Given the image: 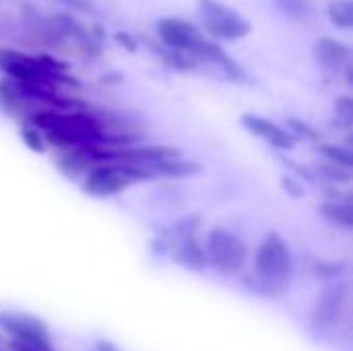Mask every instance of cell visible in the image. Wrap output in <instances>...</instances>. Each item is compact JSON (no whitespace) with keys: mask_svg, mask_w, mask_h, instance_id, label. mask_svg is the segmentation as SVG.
Returning a JSON list of instances; mask_svg holds the SVG:
<instances>
[{"mask_svg":"<svg viewBox=\"0 0 353 351\" xmlns=\"http://www.w3.org/2000/svg\"><path fill=\"white\" fill-rule=\"evenodd\" d=\"M321 215L337 225V228H343V230H352L353 228V205L352 201H339V199H329L325 203H321L319 207Z\"/></svg>","mask_w":353,"mask_h":351,"instance_id":"cell-15","label":"cell"},{"mask_svg":"<svg viewBox=\"0 0 353 351\" xmlns=\"http://www.w3.org/2000/svg\"><path fill=\"white\" fill-rule=\"evenodd\" d=\"M316 172H319L325 180H329V182H333V184H341V182H350V180H352V172H350L347 168L335 166V163H331V161L319 163V166H316Z\"/></svg>","mask_w":353,"mask_h":351,"instance_id":"cell-22","label":"cell"},{"mask_svg":"<svg viewBox=\"0 0 353 351\" xmlns=\"http://www.w3.org/2000/svg\"><path fill=\"white\" fill-rule=\"evenodd\" d=\"M288 124L292 126V134H302L304 139H310V141H314V143H319L321 141V132L312 126V124H308V122H304V120H300V118H288Z\"/></svg>","mask_w":353,"mask_h":351,"instance_id":"cell-26","label":"cell"},{"mask_svg":"<svg viewBox=\"0 0 353 351\" xmlns=\"http://www.w3.org/2000/svg\"><path fill=\"white\" fill-rule=\"evenodd\" d=\"M201 225V217L199 215H186V217H180L178 221H174L172 225L163 228L159 232V238H157V246L161 250H170L174 244H178L180 240L188 238V236H194L196 230Z\"/></svg>","mask_w":353,"mask_h":351,"instance_id":"cell-14","label":"cell"},{"mask_svg":"<svg viewBox=\"0 0 353 351\" xmlns=\"http://www.w3.org/2000/svg\"><path fill=\"white\" fill-rule=\"evenodd\" d=\"M155 31L161 39V43L165 48H172V50H180V52H186L190 56H196L199 48L203 46V41L207 39L199 27H194L192 23L188 21H182V19H176V17H165V19H159L157 25H155Z\"/></svg>","mask_w":353,"mask_h":351,"instance_id":"cell-5","label":"cell"},{"mask_svg":"<svg viewBox=\"0 0 353 351\" xmlns=\"http://www.w3.org/2000/svg\"><path fill=\"white\" fill-rule=\"evenodd\" d=\"M21 139H23V143H25L33 153H43V151H46V139H43L41 130L35 128L33 124H29V126H25V128L21 130Z\"/></svg>","mask_w":353,"mask_h":351,"instance_id":"cell-23","label":"cell"},{"mask_svg":"<svg viewBox=\"0 0 353 351\" xmlns=\"http://www.w3.org/2000/svg\"><path fill=\"white\" fill-rule=\"evenodd\" d=\"M157 54L163 60V64L168 68H174V70L186 72V70H192L196 66V58L186 54V52H180V50H172V48L163 46V48H157Z\"/></svg>","mask_w":353,"mask_h":351,"instance_id":"cell-18","label":"cell"},{"mask_svg":"<svg viewBox=\"0 0 353 351\" xmlns=\"http://www.w3.org/2000/svg\"><path fill=\"white\" fill-rule=\"evenodd\" d=\"M0 351H4V350H2V348H0Z\"/></svg>","mask_w":353,"mask_h":351,"instance_id":"cell-33","label":"cell"},{"mask_svg":"<svg viewBox=\"0 0 353 351\" xmlns=\"http://www.w3.org/2000/svg\"><path fill=\"white\" fill-rule=\"evenodd\" d=\"M345 298H347V285L345 283H331L327 285L316 304H314V310H312V325L316 329H329L333 327L343 308H345Z\"/></svg>","mask_w":353,"mask_h":351,"instance_id":"cell-8","label":"cell"},{"mask_svg":"<svg viewBox=\"0 0 353 351\" xmlns=\"http://www.w3.org/2000/svg\"><path fill=\"white\" fill-rule=\"evenodd\" d=\"M196 12L203 29L215 39H242L250 33V21L221 0H199Z\"/></svg>","mask_w":353,"mask_h":351,"instance_id":"cell-4","label":"cell"},{"mask_svg":"<svg viewBox=\"0 0 353 351\" xmlns=\"http://www.w3.org/2000/svg\"><path fill=\"white\" fill-rule=\"evenodd\" d=\"M294 273L290 246L279 234H269L256 250L254 275L246 277V285L261 296L277 298L285 294Z\"/></svg>","mask_w":353,"mask_h":351,"instance_id":"cell-1","label":"cell"},{"mask_svg":"<svg viewBox=\"0 0 353 351\" xmlns=\"http://www.w3.org/2000/svg\"><path fill=\"white\" fill-rule=\"evenodd\" d=\"M345 271V263H331V261H321L314 265L316 277H339Z\"/></svg>","mask_w":353,"mask_h":351,"instance_id":"cell-27","label":"cell"},{"mask_svg":"<svg viewBox=\"0 0 353 351\" xmlns=\"http://www.w3.org/2000/svg\"><path fill=\"white\" fill-rule=\"evenodd\" d=\"M275 4L283 14H288L296 21H306L312 17L310 0H275Z\"/></svg>","mask_w":353,"mask_h":351,"instance_id":"cell-20","label":"cell"},{"mask_svg":"<svg viewBox=\"0 0 353 351\" xmlns=\"http://www.w3.org/2000/svg\"><path fill=\"white\" fill-rule=\"evenodd\" d=\"M207 263L225 275H236L244 269L248 261V246L246 242L232 230L213 228L207 236L205 244Z\"/></svg>","mask_w":353,"mask_h":351,"instance_id":"cell-3","label":"cell"},{"mask_svg":"<svg viewBox=\"0 0 353 351\" xmlns=\"http://www.w3.org/2000/svg\"><path fill=\"white\" fill-rule=\"evenodd\" d=\"M60 2H64L66 6L81 10V12H93V4L89 0H60Z\"/></svg>","mask_w":353,"mask_h":351,"instance_id":"cell-30","label":"cell"},{"mask_svg":"<svg viewBox=\"0 0 353 351\" xmlns=\"http://www.w3.org/2000/svg\"><path fill=\"white\" fill-rule=\"evenodd\" d=\"M95 350L97 351H118L116 350V345H114V343H110V341H97V343H95Z\"/></svg>","mask_w":353,"mask_h":351,"instance_id":"cell-31","label":"cell"},{"mask_svg":"<svg viewBox=\"0 0 353 351\" xmlns=\"http://www.w3.org/2000/svg\"><path fill=\"white\" fill-rule=\"evenodd\" d=\"M333 110H335V118H337V122L341 124V126H352L353 124V99L352 97H347V95H343V97H337L335 99V106H333Z\"/></svg>","mask_w":353,"mask_h":351,"instance_id":"cell-24","label":"cell"},{"mask_svg":"<svg viewBox=\"0 0 353 351\" xmlns=\"http://www.w3.org/2000/svg\"><path fill=\"white\" fill-rule=\"evenodd\" d=\"M319 151H321V155H323L327 161H331V163H335V166H341V168L352 170L353 159H352V153H350L347 149H341V147H337V145H327V143H323V145L319 147Z\"/></svg>","mask_w":353,"mask_h":351,"instance_id":"cell-21","label":"cell"},{"mask_svg":"<svg viewBox=\"0 0 353 351\" xmlns=\"http://www.w3.org/2000/svg\"><path fill=\"white\" fill-rule=\"evenodd\" d=\"M314 60L329 70H343L352 62V50L335 37H319L312 46Z\"/></svg>","mask_w":353,"mask_h":351,"instance_id":"cell-11","label":"cell"},{"mask_svg":"<svg viewBox=\"0 0 353 351\" xmlns=\"http://www.w3.org/2000/svg\"><path fill=\"white\" fill-rule=\"evenodd\" d=\"M0 329L12 339H39L50 341V333L43 321L21 312H0Z\"/></svg>","mask_w":353,"mask_h":351,"instance_id":"cell-10","label":"cell"},{"mask_svg":"<svg viewBox=\"0 0 353 351\" xmlns=\"http://www.w3.org/2000/svg\"><path fill=\"white\" fill-rule=\"evenodd\" d=\"M331 23L339 29L353 27V0H333L327 8Z\"/></svg>","mask_w":353,"mask_h":351,"instance_id":"cell-19","label":"cell"},{"mask_svg":"<svg viewBox=\"0 0 353 351\" xmlns=\"http://www.w3.org/2000/svg\"><path fill=\"white\" fill-rule=\"evenodd\" d=\"M281 182H283V188H285L292 197H296V199H298V197H302V194H304V186H302L298 180H294V178L285 176Z\"/></svg>","mask_w":353,"mask_h":351,"instance_id":"cell-29","label":"cell"},{"mask_svg":"<svg viewBox=\"0 0 353 351\" xmlns=\"http://www.w3.org/2000/svg\"><path fill=\"white\" fill-rule=\"evenodd\" d=\"M132 182L122 172L120 163L108 161V163H99L87 172L85 182H83V192L89 197H95V199H108V197L120 194Z\"/></svg>","mask_w":353,"mask_h":351,"instance_id":"cell-7","label":"cell"},{"mask_svg":"<svg viewBox=\"0 0 353 351\" xmlns=\"http://www.w3.org/2000/svg\"><path fill=\"white\" fill-rule=\"evenodd\" d=\"M0 341H2V335H0Z\"/></svg>","mask_w":353,"mask_h":351,"instance_id":"cell-32","label":"cell"},{"mask_svg":"<svg viewBox=\"0 0 353 351\" xmlns=\"http://www.w3.org/2000/svg\"><path fill=\"white\" fill-rule=\"evenodd\" d=\"M170 250H172V259L178 265H182L184 269H190V271L201 273V271H205L209 267L205 246L196 240V236H188V238L180 240Z\"/></svg>","mask_w":353,"mask_h":351,"instance_id":"cell-13","label":"cell"},{"mask_svg":"<svg viewBox=\"0 0 353 351\" xmlns=\"http://www.w3.org/2000/svg\"><path fill=\"white\" fill-rule=\"evenodd\" d=\"M242 126H244L250 134H254V137L267 141L271 147H275V149H279V151H290V149H294V145H296V139H294V134H292L290 130L281 128L279 124H275L273 120H269V118H265V116H259V114H244V116H242Z\"/></svg>","mask_w":353,"mask_h":351,"instance_id":"cell-9","label":"cell"},{"mask_svg":"<svg viewBox=\"0 0 353 351\" xmlns=\"http://www.w3.org/2000/svg\"><path fill=\"white\" fill-rule=\"evenodd\" d=\"M29 122L41 130L46 143L68 149L81 143H99L103 141V130L95 116L85 112H72V114H60L52 110H41L35 114H29Z\"/></svg>","mask_w":353,"mask_h":351,"instance_id":"cell-2","label":"cell"},{"mask_svg":"<svg viewBox=\"0 0 353 351\" xmlns=\"http://www.w3.org/2000/svg\"><path fill=\"white\" fill-rule=\"evenodd\" d=\"M108 149L99 143H81L68 149H62L58 157V170L62 176L74 180L83 174H87L91 168L99 163H108Z\"/></svg>","mask_w":353,"mask_h":351,"instance_id":"cell-6","label":"cell"},{"mask_svg":"<svg viewBox=\"0 0 353 351\" xmlns=\"http://www.w3.org/2000/svg\"><path fill=\"white\" fill-rule=\"evenodd\" d=\"M114 39H116L120 46H124L128 52H134V50L139 48V43H137L134 35H130V33H122V31H118V33H114Z\"/></svg>","mask_w":353,"mask_h":351,"instance_id":"cell-28","label":"cell"},{"mask_svg":"<svg viewBox=\"0 0 353 351\" xmlns=\"http://www.w3.org/2000/svg\"><path fill=\"white\" fill-rule=\"evenodd\" d=\"M194 58H196V60L211 62V64H217L219 70H221L230 81H234V83H242V81L246 79L244 68H242L232 56H228L225 50H223L219 43H215V41H211V39H205V41H203V46L199 48V52H196Z\"/></svg>","mask_w":353,"mask_h":351,"instance_id":"cell-12","label":"cell"},{"mask_svg":"<svg viewBox=\"0 0 353 351\" xmlns=\"http://www.w3.org/2000/svg\"><path fill=\"white\" fill-rule=\"evenodd\" d=\"M27 103H31L19 89V85L10 81H0V106L10 112V114H21L25 112Z\"/></svg>","mask_w":353,"mask_h":351,"instance_id":"cell-17","label":"cell"},{"mask_svg":"<svg viewBox=\"0 0 353 351\" xmlns=\"http://www.w3.org/2000/svg\"><path fill=\"white\" fill-rule=\"evenodd\" d=\"M157 176H168V178H188L201 174V166L194 161H184L180 157H170L163 161H157L151 168Z\"/></svg>","mask_w":353,"mask_h":351,"instance_id":"cell-16","label":"cell"},{"mask_svg":"<svg viewBox=\"0 0 353 351\" xmlns=\"http://www.w3.org/2000/svg\"><path fill=\"white\" fill-rule=\"evenodd\" d=\"M10 351H54L50 341H39V339H10L8 341Z\"/></svg>","mask_w":353,"mask_h":351,"instance_id":"cell-25","label":"cell"}]
</instances>
